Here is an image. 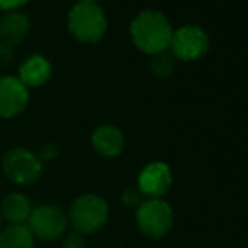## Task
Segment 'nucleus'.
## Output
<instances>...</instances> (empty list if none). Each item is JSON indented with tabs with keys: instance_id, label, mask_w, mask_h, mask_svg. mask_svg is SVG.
<instances>
[{
	"instance_id": "f257e3e1",
	"label": "nucleus",
	"mask_w": 248,
	"mask_h": 248,
	"mask_svg": "<svg viewBox=\"0 0 248 248\" xmlns=\"http://www.w3.org/2000/svg\"><path fill=\"white\" fill-rule=\"evenodd\" d=\"M172 27L167 17L157 10H144L130 24L134 44L145 54H159L169 49L172 41Z\"/></svg>"
},
{
	"instance_id": "f03ea898",
	"label": "nucleus",
	"mask_w": 248,
	"mask_h": 248,
	"mask_svg": "<svg viewBox=\"0 0 248 248\" xmlns=\"http://www.w3.org/2000/svg\"><path fill=\"white\" fill-rule=\"evenodd\" d=\"M68 29L78 41L95 44L101 41L108 29L103 9L96 3H76L68 14Z\"/></svg>"
},
{
	"instance_id": "7ed1b4c3",
	"label": "nucleus",
	"mask_w": 248,
	"mask_h": 248,
	"mask_svg": "<svg viewBox=\"0 0 248 248\" xmlns=\"http://www.w3.org/2000/svg\"><path fill=\"white\" fill-rule=\"evenodd\" d=\"M108 219V204L98 194H83L73 201L68 221L81 235L96 233Z\"/></svg>"
},
{
	"instance_id": "20e7f679",
	"label": "nucleus",
	"mask_w": 248,
	"mask_h": 248,
	"mask_svg": "<svg viewBox=\"0 0 248 248\" xmlns=\"http://www.w3.org/2000/svg\"><path fill=\"white\" fill-rule=\"evenodd\" d=\"M68 216L54 204H43L32 209L27 221L34 238L43 242H54L68 233Z\"/></svg>"
},
{
	"instance_id": "39448f33",
	"label": "nucleus",
	"mask_w": 248,
	"mask_h": 248,
	"mask_svg": "<svg viewBox=\"0 0 248 248\" xmlns=\"http://www.w3.org/2000/svg\"><path fill=\"white\" fill-rule=\"evenodd\" d=\"M2 167L5 176L20 186L34 184L43 174V160L27 149L16 147L3 155Z\"/></svg>"
},
{
	"instance_id": "423d86ee",
	"label": "nucleus",
	"mask_w": 248,
	"mask_h": 248,
	"mask_svg": "<svg viewBox=\"0 0 248 248\" xmlns=\"http://www.w3.org/2000/svg\"><path fill=\"white\" fill-rule=\"evenodd\" d=\"M137 225L144 235L160 238L172 228V209L162 199H149L139 206Z\"/></svg>"
},
{
	"instance_id": "0eeeda50",
	"label": "nucleus",
	"mask_w": 248,
	"mask_h": 248,
	"mask_svg": "<svg viewBox=\"0 0 248 248\" xmlns=\"http://www.w3.org/2000/svg\"><path fill=\"white\" fill-rule=\"evenodd\" d=\"M172 56L181 61H196L209 49V37L204 29L198 26H184L174 31L170 41Z\"/></svg>"
},
{
	"instance_id": "6e6552de",
	"label": "nucleus",
	"mask_w": 248,
	"mask_h": 248,
	"mask_svg": "<svg viewBox=\"0 0 248 248\" xmlns=\"http://www.w3.org/2000/svg\"><path fill=\"white\" fill-rule=\"evenodd\" d=\"M29 103V88L17 76L0 78V117L14 118L26 110Z\"/></svg>"
},
{
	"instance_id": "1a4fd4ad",
	"label": "nucleus",
	"mask_w": 248,
	"mask_h": 248,
	"mask_svg": "<svg viewBox=\"0 0 248 248\" xmlns=\"http://www.w3.org/2000/svg\"><path fill=\"white\" fill-rule=\"evenodd\" d=\"M172 184V174L167 164L164 162H152L144 167V170L139 176V189L142 194L159 199Z\"/></svg>"
},
{
	"instance_id": "9d476101",
	"label": "nucleus",
	"mask_w": 248,
	"mask_h": 248,
	"mask_svg": "<svg viewBox=\"0 0 248 248\" xmlns=\"http://www.w3.org/2000/svg\"><path fill=\"white\" fill-rule=\"evenodd\" d=\"M31 29V20L24 12L10 10L0 17V43L12 47L20 43Z\"/></svg>"
},
{
	"instance_id": "9b49d317",
	"label": "nucleus",
	"mask_w": 248,
	"mask_h": 248,
	"mask_svg": "<svg viewBox=\"0 0 248 248\" xmlns=\"http://www.w3.org/2000/svg\"><path fill=\"white\" fill-rule=\"evenodd\" d=\"M51 75H52L51 62L44 56L34 54L20 64L19 76L17 78L24 83L26 88H37V86H43L44 83H47Z\"/></svg>"
},
{
	"instance_id": "f8f14e48",
	"label": "nucleus",
	"mask_w": 248,
	"mask_h": 248,
	"mask_svg": "<svg viewBox=\"0 0 248 248\" xmlns=\"http://www.w3.org/2000/svg\"><path fill=\"white\" fill-rule=\"evenodd\" d=\"M93 149L103 157H117L125 147V137L113 125H101L92 135Z\"/></svg>"
},
{
	"instance_id": "ddd939ff",
	"label": "nucleus",
	"mask_w": 248,
	"mask_h": 248,
	"mask_svg": "<svg viewBox=\"0 0 248 248\" xmlns=\"http://www.w3.org/2000/svg\"><path fill=\"white\" fill-rule=\"evenodd\" d=\"M32 213L31 201L24 194L12 193L7 194L2 201V209L0 215L10 223V225H27Z\"/></svg>"
},
{
	"instance_id": "4468645a",
	"label": "nucleus",
	"mask_w": 248,
	"mask_h": 248,
	"mask_svg": "<svg viewBox=\"0 0 248 248\" xmlns=\"http://www.w3.org/2000/svg\"><path fill=\"white\" fill-rule=\"evenodd\" d=\"M34 240L27 225H9L0 230V248H34Z\"/></svg>"
},
{
	"instance_id": "2eb2a0df",
	"label": "nucleus",
	"mask_w": 248,
	"mask_h": 248,
	"mask_svg": "<svg viewBox=\"0 0 248 248\" xmlns=\"http://www.w3.org/2000/svg\"><path fill=\"white\" fill-rule=\"evenodd\" d=\"M150 69L157 78H169L174 71H176V61H174V56H170L169 52H159V54L152 56V61H150Z\"/></svg>"
},
{
	"instance_id": "dca6fc26",
	"label": "nucleus",
	"mask_w": 248,
	"mask_h": 248,
	"mask_svg": "<svg viewBox=\"0 0 248 248\" xmlns=\"http://www.w3.org/2000/svg\"><path fill=\"white\" fill-rule=\"evenodd\" d=\"M62 248H85V235L78 232H69L64 235V242H62Z\"/></svg>"
},
{
	"instance_id": "f3484780",
	"label": "nucleus",
	"mask_w": 248,
	"mask_h": 248,
	"mask_svg": "<svg viewBox=\"0 0 248 248\" xmlns=\"http://www.w3.org/2000/svg\"><path fill=\"white\" fill-rule=\"evenodd\" d=\"M27 2H29V0H0V10H5V12L17 10L26 5Z\"/></svg>"
},
{
	"instance_id": "a211bd4d",
	"label": "nucleus",
	"mask_w": 248,
	"mask_h": 248,
	"mask_svg": "<svg viewBox=\"0 0 248 248\" xmlns=\"http://www.w3.org/2000/svg\"><path fill=\"white\" fill-rule=\"evenodd\" d=\"M122 199L127 206H140V194L137 191H127Z\"/></svg>"
},
{
	"instance_id": "6ab92c4d",
	"label": "nucleus",
	"mask_w": 248,
	"mask_h": 248,
	"mask_svg": "<svg viewBox=\"0 0 248 248\" xmlns=\"http://www.w3.org/2000/svg\"><path fill=\"white\" fill-rule=\"evenodd\" d=\"M79 2H83V3H96V0H79Z\"/></svg>"
},
{
	"instance_id": "aec40b11",
	"label": "nucleus",
	"mask_w": 248,
	"mask_h": 248,
	"mask_svg": "<svg viewBox=\"0 0 248 248\" xmlns=\"http://www.w3.org/2000/svg\"><path fill=\"white\" fill-rule=\"evenodd\" d=\"M0 226H2V215H0Z\"/></svg>"
}]
</instances>
